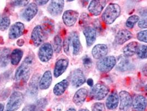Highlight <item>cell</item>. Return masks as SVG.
<instances>
[{"label": "cell", "instance_id": "7c38bea8", "mask_svg": "<svg viewBox=\"0 0 147 111\" xmlns=\"http://www.w3.org/2000/svg\"><path fill=\"white\" fill-rule=\"evenodd\" d=\"M64 6V1L63 0L52 1L47 8L48 12L51 15L56 17L61 15Z\"/></svg>", "mask_w": 147, "mask_h": 111}, {"label": "cell", "instance_id": "ac0fdd59", "mask_svg": "<svg viewBox=\"0 0 147 111\" xmlns=\"http://www.w3.org/2000/svg\"><path fill=\"white\" fill-rule=\"evenodd\" d=\"M132 36V33L129 31L127 30H120L116 36L115 42L116 44L122 45L131 39Z\"/></svg>", "mask_w": 147, "mask_h": 111}, {"label": "cell", "instance_id": "4316f807", "mask_svg": "<svg viewBox=\"0 0 147 111\" xmlns=\"http://www.w3.org/2000/svg\"><path fill=\"white\" fill-rule=\"evenodd\" d=\"M68 86V81L67 80H63L55 85L53 89V92L55 96H61L65 92Z\"/></svg>", "mask_w": 147, "mask_h": 111}, {"label": "cell", "instance_id": "7dc6e473", "mask_svg": "<svg viewBox=\"0 0 147 111\" xmlns=\"http://www.w3.org/2000/svg\"><path fill=\"white\" fill-rule=\"evenodd\" d=\"M87 83L88 86H90V87H92L94 85V81L91 78H89L87 81Z\"/></svg>", "mask_w": 147, "mask_h": 111}, {"label": "cell", "instance_id": "d6a6232c", "mask_svg": "<svg viewBox=\"0 0 147 111\" xmlns=\"http://www.w3.org/2000/svg\"><path fill=\"white\" fill-rule=\"evenodd\" d=\"M140 21V17L137 15H132L130 16L127 20L125 25L129 29H132L135 24Z\"/></svg>", "mask_w": 147, "mask_h": 111}, {"label": "cell", "instance_id": "52a82bcc", "mask_svg": "<svg viewBox=\"0 0 147 111\" xmlns=\"http://www.w3.org/2000/svg\"><path fill=\"white\" fill-rule=\"evenodd\" d=\"M53 48L51 44L44 43L39 48L38 51V57L40 61L47 62L50 61L53 55Z\"/></svg>", "mask_w": 147, "mask_h": 111}, {"label": "cell", "instance_id": "83f0119b", "mask_svg": "<svg viewBox=\"0 0 147 111\" xmlns=\"http://www.w3.org/2000/svg\"><path fill=\"white\" fill-rule=\"evenodd\" d=\"M23 55V52L22 50L19 48L15 49L11 53L10 60L12 65H17L20 62Z\"/></svg>", "mask_w": 147, "mask_h": 111}, {"label": "cell", "instance_id": "ffe728a7", "mask_svg": "<svg viewBox=\"0 0 147 111\" xmlns=\"http://www.w3.org/2000/svg\"><path fill=\"white\" fill-rule=\"evenodd\" d=\"M88 96V91L86 89H79L74 96L73 102L78 106H81L85 102Z\"/></svg>", "mask_w": 147, "mask_h": 111}, {"label": "cell", "instance_id": "8d00e7d4", "mask_svg": "<svg viewBox=\"0 0 147 111\" xmlns=\"http://www.w3.org/2000/svg\"><path fill=\"white\" fill-rule=\"evenodd\" d=\"M30 1H14L11 2L12 6L15 7H26Z\"/></svg>", "mask_w": 147, "mask_h": 111}, {"label": "cell", "instance_id": "e575fe53", "mask_svg": "<svg viewBox=\"0 0 147 111\" xmlns=\"http://www.w3.org/2000/svg\"><path fill=\"white\" fill-rule=\"evenodd\" d=\"M70 45H71V37L69 35V36L66 37L65 38L64 42L63 43V47L64 51L67 55L69 54Z\"/></svg>", "mask_w": 147, "mask_h": 111}, {"label": "cell", "instance_id": "44dd1931", "mask_svg": "<svg viewBox=\"0 0 147 111\" xmlns=\"http://www.w3.org/2000/svg\"><path fill=\"white\" fill-rule=\"evenodd\" d=\"M133 109L134 111H144L147 106V101L145 97L138 95L133 101Z\"/></svg>", "mask_w": 147, "mask_h": 111}, {"label": "cell", "instance_id": "603a6c76", "mask_svg": "<svg viewBox=\"0 0 147 111\" xmlns=\"http://www.w3.org/2000/svg\"><path fill=\"white\" fill-rule=\"evenodd\" d=\"M52 80L53 78L52 72L50 71H47L39 81V89L42 90H45L49 89L52 84Z\"/></svg>", "mask_w": 147, "mask_h": 111}, {"label": "cell", "instance_id": "f907efd6", "mask_svg": "<svg viewBox=\"0 0 147 111\" xmlns=\"http://www.w3.org/2000/svg\"><path fill=\"white\" fill-rule=\"evenodd\" d=\"M66 111H76V110L75 109V108H69V109H68Z\"/></svg>", "mask_w": 147, "mask_h": 111}, {"label": "cell", "instance_id": "f6af8a7d", "mask_svg": "<svg viewBox=\"0 0 147 111\" xmlns=\"http://www.w3.org/2000/svg\"><path fill=\"white\" fill-rule=\"evenodd\" d=\"M36 3L38 5H40V6H43L45 4H47L49 1L47 0V1H35Z\"/></svg>", "mask_w": 147, "mask_h": 111}, {"label": "cell", "instance_id": "9a60e30c", "mask_svg": "<svg viewBox=\"0 0 147 111\" xmlns=\"http://www.w3.org/2000/svg\"><path fill=\"white\" fill-rule=\"evenodd\" d=\"M69 65V60L66 59H61L58 60L55 65L54 69V76L58 78L63 74L66 71Z\"/></svg>", "mask_w": 147, "mask_h": 111}, {"label": "cell", "instance_id": "ee69618b", "mask_svg": "<svg viewBox=\"0 0 147 111\" xmlns=\"http://www.w3.org/2000/svg\"><path fill=\"white\" fill-rule=\"evenodd\" d=\"M139 13L143 17L147 18V7L140 9L139 11Z\"/></svg>", "mask_w": 147, "mask_h": 111}, {"label": "cell", "instance_id": "9c48e42d", "mask_svg": "<svg viewBox=\"0 0 147 111\" xmlns=\"http://www.w3.org/2000/svg\"><path fill=\"white\" fill-rule=\"evenodd\" d=\"M38 5L35 2L30 3L23 10L21 14L22 19L26 21H30L37 14Z\"/></svg>", "mask_w": 147, "mask_h": 111}, {"label": "cell", "instance_id": "f5cc1de1", "mask_svg": "<svg viewBox=\"0 0 147 111\" xmlns=\"http://www.w3.org/2000/svg\"><path fill=\"white\" fill-rule=\"evenodd\" d=\"M145 90H146V92H147V84H146V87H145Z\"/></svg>", "mask_w": 147, "mask_h": 111}, {"label": "cell", "instance_id": "ab89813d", "mask_svg": "<svg viewBox=\"0 0 147 111\" xmlns=\"http://www.w3.org/2000/svg\"><path fill=\"white\" fill-rule=\"evenodd\" d=\"M37 104L39 108L43 109L47 104V100L45 98H41L38 101Z\"/></svg>", "mask_w": 147, "mask_h": 111}, {"label": "cell", "instance_id": "3957f363", "mask_svg": "<svg viewBox=\"0 0 147 111\" xmlns=\"http://www.w3.org/2000/svg\"><path fill=\"white\" fill-rule=\"evenodd\" d=\"M109 87L103 83H97L93 86L90 92V97L96 101H101L107 96L109 93Z\"/></svg>", "mask_w": 147, "mask_h": 111}, {"label": "cell", "instance_id": "d4e9b609", "mask_svg": "<svg viewBox=\"0 0 147 111\" xmlns=\"http://www.w3.org/2000/svg\"><path fill=\"white\" fill-rule=\"evenodd\" d=\"M11 56L10 49L2 48L0 49V68H5L9 64Z\"/></svg>", "mask_w": 147, "mask_h": 111}, {"label": "cell", "instance_id": "c3c4849f", "mask_svg": "<svg viewBox=\"0 0 147 111\" xmlns=\"http://www.w3.org/2000/svg\"><path fill=\"white\" fill-rule=\"evenodd\" d=\"M142 71H143V72L144 74H145V75H147V64L146 65V66H145L143 67Z\"/></svg>", "mask_w": 147, "mask_h": 111}, {"label": "cell", "instance_id": "7bdbcfd3", "mask_svg": "<svg viewBox=\"0 0 147 111\" xmlns=\"http://www.w3.org/2000/svg\"><path fill=\"white\" fill-rule=\"evenodd\" d=\"M36 106L34 104H29L23 108L22 111H35Z\"/></svg>", "mask_w": 147, "mask_h": 111}, {"label": "cell", "instance_id": "5bb4252c", "mask_svg": "<svg viewBox=\"0 0 147 111\" xmlns=\"http://www.w3.org/2000/svg\"><path fill=\"white\" fill-rule=\"evenodd\" d=\"M86 81V78L83 72L80 69H76L73 72L71 82L73 86L78 88L80 87Z\"/></svg>", "mask_w": 147, "mask_h": 111}, {"label": "cell", "instance_id": "ba28073f", "mask_svg": "<svg viewBox=\"0 0 147 111\" xmlns=\"http://www.w3.org/2000/svg\"><path fill=\"white\" fill-rule=\"evenodd\" d=\"M120 100L119 109L122 111H128L132 105L133 99L131 95L125 91H122L119 93Z\"/></svg>", "mask_w": 147, "mask_h": 111}, {"label": "cell", "instance_id": "277c9868", "mask_svg": "<svg viewBox=\"0 0 147 111\" xmlns=\"http://www.w3.org/2000/svg\"><path fill=\"white\" fill-rule=\"evenodd\" d=\"M24 101L23 94L18 91L14 92L8 101L6 111H16L18 110Z\"/></svg>", "mask_w": 147, "mask_h": 111}, {"label": "cell", "instance_id": "d6986e66", "mask_svg": "<svg viewBox=\"0 0 147 111\" xmlns=\"http://www.w3.org/2000/svg\"><path fill=\"white\" fill-rule=\"evenodd\" d=\"M83 33L86 38L87 46L88 47L91 46L96 39V31L95 29L90 26H86L83 29Z\"/></svg>", "mask_w": 147, "mask_h": 111}, {"label": "cell", "instance_id": "4fadbf2b", "mask_svg": "<svg viewBox=\"0 0 147 111\" xmlns=\"http://www.w3.org/2000/svg\"><path fill=\"white\" fill-rule=\"evenodd\" d=\"M79 12L74 10H67L63 15V21L67 27L73 26L77 21L79 17Z\"/></svg>", "mask_w": 147, "mask_h": 111}, {"label": "cell", "instance_id": "836d02e7", "mask_svg": "<svg viewBox=\"0 0 147 111\" xmlns=\"http://www.w3.org/2000/svg\"><path fill=\"white\" fill-rule=\"evenodd\" d=\"M136 53L140 59H147V45H142L138 47Z\"/></svg>", "mask_w": 147, "mask_h": 111}, {"label": "cell", "instance_id": "7a4b0ae2", "mask_svg": "<svg viewBox=\"0 0 147 111\" xmlns=\"http://www.w3.org/2000/svg\"><path fill=\"white\" fill-rule=\"evenodd\" d=\"M121 12L120 6L116 3L109 4L102 15V19L106 24L111 25L115 22Z\"/></svg>", "mask_w": 147, "mask_h": 111}, {"label": "cell", "instance_id": "2e32d148", "mask_svg": "<svg viewBox=\"0 0 147 111\" xmlns=\"http://www.w3.org/2000/svg\"><path fill=\"white\" fill-rule=\"evenodd\" d=\"M109 51L108 47L105 44H98L92 50V55L94 59H101L105 57Z\"/></svg>", "mask_w": 147, "mask_h": 111}, {"label": "cell", "instance_id": "f35d334b", "mask_svg": "<svg viewBox=\"0 0 147 111\" xmlns=\"http://www.w3.org/2000/svg\"><path fill=\"white\" fill-rule=\"evenodd\" d=\"M89 20V16L86 14H82L80 18V25L84 27H86L87 22Z\"/></svg>", "mask_w": 147, "mask_h": 111}, {"label": "cell", "instance_id": "8fae6325", "mask_svg": "<svg viewBox=\"0 0 147 111\" xmlns=\"http://www.w3.org/2000/svg\"><path fill=\"white\" fill-rule=\"evenodd\" d=\"M106 5V1H91L88 5L89 12L93 16H97L101 14Z\"/></svg>", "mask_w": 147, "mask_h": 111}, {"label": "cell", "instance_id": "d590c367", "mask_svg": "<svg viewBox=\"0 0 147 111\" xmlns=\"http://www.w3.org/2000/svg\"><path fill=\"white\" fill-rule=\"evenodd\" d=\"M137 39L142 42L147 43V30L142 31L137 35Z\"/></svg>", "mask_w": 147, "mask_h": 111}, {"label": "cell", "instance_id": "681fc988", "mask_svg": "<svg viewBox=\"0 0 147 111\" xmlns=\"http://www.w3.org/2000/svg\"><path fill=\"white\" fill-rule=\"evenodd\" d=\"M0 111H4V105H3V104H0Z\"/></svg>", "mask_w": 147, "mask_h": 111}, {"label": "cell", "instance_id": "60d3db41", "mask_svg": "<svg viewBox=\"0 0 147 111\" xmlns=\"http://www.w3.org/2000/svg\"><path fill=\"white\" fill-rule=\"evenodd\" d=\"M138 26L140 29H147V18H143L140 20L138 23Z\"/></svg>", "mask_w": 147, "mask_h": 111}, {"label": "cell", "instance_id": "cb8c5ba5", "mask_svg": "<svg viewBox=\"0 0 147 111\" xmlns=\"http://www.w3.org/2000/svg\"><path fill=\"white\" fill-rule=\"evenodd\" d=\"M119 104V97L116 91L112 92L107 98L106 105L107 109L114 110L117 107Z\"/></svg>", "mask_w": 147, "mask_h": 111}, {"label": "cell", "instance_id": "1f68e13d", "mask_svg": "<svg viewBox=\"0 0 147 111\" xmlns=\"http://www.w3.org/2000/svg\"><path fill=\"white\" fill-rule=\"evenodd\" d=\"M42 27L47 34L52 33L54 30V23L51 19L47 18L43 20V26Z\"/></svg>", "mask_w": 147, "mask_h": 111}, {"label": "cell", "instance_id": "30bf717a", "mask_svg": "<svg viewBox=\"0 0 147 111\" xmlns=\"http://www.w3.org/2000/svg\"><path fill=\"white\" fill-rule=\"evenodd\" d=\"M25 27L22 22H16L12 25L8 32V37L11 39H15L21 37L24 34Z\"/></svg>", "mask_w": 147, "mask_h": 111}, {"label": "cell", "instance_id": "f1b7e54d", "mask_svg": "<svg viewBox=\"0 0 147 111\" xmlns=\"http://www.w3.org/2000/svg\"><path fill=\"white\" fill-rule=\"evenodd\" d=\"M131 67L132 64L128 59H122L119 61L117 65L116 68L119 71L125 72L130 69L131 68Z\"/></svg>", "mask_w": 147, "mask_h": 111}, {"label": "cell", "instance_id": "e0dca14e", "mask_svg": "<svg viewBox=\"0 0 147 111\" xmlns=\"http://www.w3.org/2000/svg\"><path fill=\"white\" fill-rule=\"evenodd\" d=\"M40 75L36 74L33 75L30 79L28 89L29 96L32 97L37 96L39 88Z\"/></svg>", "mask_w": 147, "mask_h": 111}, {"label": "cell", "instance_id": "f546056e", "mask_svg": "<svg viewBox=\"0 0 147 111\" xmlns=\"http://www.w3.org/2000/svg\"><path fill=\"white\" fill-rule=\"evenodd\" d=\"M10 24L11 20L8 16L0 14V31H4L7 30Z\"/></svg>", "mask_w": 147, "mask_h": 111}, {"label": "cell", "instance_id": "8992f818", "mask_svg": "<svg viewBox=\"0 0 147 111\" xmlns=\"http://www.w3.org/2000/svg\"><path fill=\"white\" fill-rule=\"evenodd\" d=\"M116 65V59L114 56H107L100 59L97 63V69L103 73L111 71Z\"/></svg>", "mask_w": 147, "mask_h": 111}, {"label": "cell", "instance_id": "6da1fadb", "mask_svg": "<svg viewBox=\"0 0 147 111\" xmlns=\"http://www.w3.org/2000/svg\"><path fill=\"white\" fill-rule=\"evenodd\" d=\"M33 63V57L31 55H29L24 59L22 62V64L17 69L15 75L16 83L17 84V87H22L27 82L30 78Z\"/></svg>", "mask_w": 147, "mask_h": 111}, {"label": "cell", "instance_id": "816d5d0a", "mask_svg": "<svg viewBox=\"0 0 147 111\" xmlns=\"http://www.w3.org/2000/svg\"><path fill=\"white\" fill-rule=\"evenodd\" d=\"M79 111H89L88 109H81Z\"/></svg>", "mask_w": 147, "mask_h": 111}, {"label": "cell", "instance_id": "b9f144b4", "mask_svg": "<svg viewBox=\"0 0 147 111\" xmlns=\"http://www.w3.org/2000/svg\"><path fill=\"white\" fill-rule=\"evenodd\" d=\"M83 64L86 68H90L92 65V60L88 56L83 59Z\"/></svg>", "mask_w": 147, "mask_h": 111}, {"label": "cell", "instance_id": "bcb514c9", "mask_svg": "<svg viewBox=\"0 0 147 111\" xmlns=\"http://www.w3.org/2000/svg\"><path fill=\"white\" fill-rule=\"evenodd\" d=\"M24 41L23 39H19L17 41V44L19 47H22L24 44Z\"/></svg>", "mask_w": 147, "mask_h": 111}, {"label": "cell", "instance_id": "4dcf8cb0", "mask_svg": "<svg viewBox=\"0 0 147 111\" xmlns=\"http://www.w3.org/2000/svg\"><path fill=\"white\" fill-rule=\"evenodd\" d=\"M63 47L62 39L59 35H56L53 40V51L56 53H59L61 51Z\"/></svg>", "mask_w": 147, "mask_h": 111}, {"label": "cell", "instance_id": "74e56055", "mask_svg": "<svg viewBox=\"0 0 147 111\" xmlns=\"http://www.w3.org/2000/svg\"><path fill=\"white\" fill-rule=\"evenodd\" d=\"M92 111H106V108H105V104L101 102L95 103L92 106Z\"/></svg>", "mask_w": 147, "mask_h": 111}, {"label": "cell", "instance_id": "5b68a950", "mask_svg": "<svg viewBox=\"0 0 147 111\" xmlns=\"http://www.w3.org/2000/svg\"><path fill=\"white\" fill-rule=\"evenodd\" d=\"M48 34L40 25L36 26L32 32L31 41L35 46L38 47L42 45L47 39Z\"/></svg>", "mask_w": 147, "mask_h": 111}, {"label": "cell", "instance_id": "484cf974", "mask_svg": "<svg viewBox=\"0 0 147 111\" xmlns=\"http://www.w3.org/2000/svg\"><path fill=\"white\" fill-rule=\"evenodd\" d=\"M138 48V43L137 42H131L124 47L123 52L125 57H131L137 53Z\"/></svg>", "mask_w": 147, "mask_h": 111}, {"label": "cell", "instance_id": "7402d4cb", "mask_svg": "<svg viewBox=\"0 0 147 111\" xmlns=\"http://www.w3.org/2000/svg\"><path fill=\"white\" fill-rule=\"evenodd\" d=\"M71 45L73 49V54L78 56L81 52V45L78 33L76 32H73L70 35Z\"/></svg>", "mask_w": 147, "mask_h": 111}]
</instances>
